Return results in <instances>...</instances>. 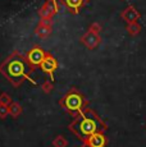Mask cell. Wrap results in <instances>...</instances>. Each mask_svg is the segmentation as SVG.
Segmentation results:
<instances>
[{"mask_svg": "<svg viewBox=\"0 0 146 147\" xmlns=\"http://www.w3.org/2000/svg\"><path fill=\"white\" fill-rule=\"evenodd\" d=\"M100 30V26L99 24H96V23H94L91 26V28H90V31H92V32H95V33H97V31Z\"/></svg>", "mask_w": 146, "mask_h": 147, "instance_id": "11", "label": "cell"}, {"mask_svg": "<svg viewBox=\"0 0 146 147\" xmlns=\"http://www.w3.org/2000/svg\"><path fill=\"white\" fill-rule=\"evenodd\" d=\"M64 1H66V4L68 5L71 9L78 10V8L82 7V4H83V1H85V0H64Z\"/></svg>", "mask_w": 146, "mask_h": 147, "instance_id": "10", "label": "cell"}, {"mask_svg": "<svg viewBox=\"0 0 146 147\" xmlns=\"http://www.w3.org/2000/svg\"><path fill=\"white\" fill-rule=\"evenodd\" d=\"M77 128H78V133H80L81 136H83V137H89V136L94 134L95 132H97L99 125H97V121H96L95 118L83 115V117L81 118L80 123H78Z\"/></svg>", "mask_w": 146, "mask_h": 147, "instance_id": "1", "label": "cell"}, {"mask_svg": "<svg viewBox=\"0 0 146 147\" xmlns=\"http://www.w3.org/2000/svg\"><path fill=\"white\" fill-rule=\"evenodd\" d=\"M82 102H83L82 97L78 94H71L67 96V98H66V106L68 107L69 110H72V111L80 110L81 107H82Z\"/></svg>", "mask_w": 146, "mask_h": 147, "instance_id": "3", "label": "cell"}, {"mask_svg": "<svg viewBox=\"0 0 146 147\" xmlns=\"http://www.w3.org/2000/svg\"><path fill=\"white\" fill-rule=\"evenodd\" d=\"M127 31L131 36H136V35H139L140 31H141V26H140L139 23H136V22H132V23H130L127 26Z\"/></svg>", "mask_w": 146, "mask_h": 147, "instance_id": "9", "label": "cell"}, {"mask_svg": "<svg viewBox=\"0 0 146 147\" xmlns=\"http://www.w3.org/2000/svg\"><path fill=\"white\" fill-rule=\"evenodd\" d=\"M87 147H105L106 145V138L103 133L95 132L94 134L89 136L87 141H86Z\"/></svg>", "mask_w": 146, "mask_h": 147, "instance_id": "4", "label": "cell"}, {"mask_svg": "<svg viewBox=\"0 0 146 147\" xmlns=\"http://www.w3.org/2000/svg\"><path fill=\"white\" fill-rule=\"evenodd\" d=\"M44 59H45V54L43 53V50L35 49L30 53V61L32 64H41Z\"/></svg>", "mask_w": 146, "mask_h": 147, "instance_id": "8", "label": "cell"}, {"mask_svg": "<svg viewBox=\"0 0 146 147\" xmlns=\"http://www.w3.org/2000/svg\"><path fill=\"white\" fill-rule=\"evenodd\" d=\"M82 41H83V44L89 47V49H95V47L100 44V37H99L97 33L90 31L89 33H86V35L83 36Z\"/></svg>", "mask_w": 146, "mask_h": 147, "instance_id": "5", "label": "cell"}, {"mask_svg": "<svg viewBox=\"0 0 146 147\" xmlns=\"http://www.w3.org/2000/svg\"><path fill=\"white\" fill-rule=\"evenodd\" d=\"M8 73H9V76L13 80H17V78L21 80L24 74V64L21 60H13L12 63H9Z\"/></svg>", "mask_w": 146, "mask_h": 147, "instance_id": "2", "label": "cell"}, {"mask_svg": "<svg viewBox=\"0 0 146 147\" xmlns=\"http://www.w3.org/2000/svg\"><path fill=\"white\" fill-rule=\"evenodd\" d=\"M122 18L124 19L127 23H132V22H136L140 18V13L135 9L133 7H128L127 9L123 10L122 13Z\"/></svg>", "mask_w": 146, "mask_h": 147, "instance_id": "6", "label": "cell"}, {"mask_svg": "<svg viewBox=\"0 0 146 147\" xmlns=\"http://www.w3.org/2000/svg\"><path fill=\"white\" fill-rule=\"evenodd\" d=\"M41 68H43L44 72L46 73H53L55 69H57V61L54 60L53 58H45L41 63Z\"/></svg>", "mask_w": 146, "mask_h": 147, "instance_id": "7", "label": "cell"}, {"mask_svg": "<svg viewBox=\"0 0 146 147\" xmlns=\"http://www.w3.org/2000/svg\"><path fill=\"white\" fill-rule=\"evenodd\" d=\"M83 147H87V146H83Z\"/></svg>", "mask_w": 146, "mask_h": 147, "instance_id": "12", "label": "cell"}]
</instances>
